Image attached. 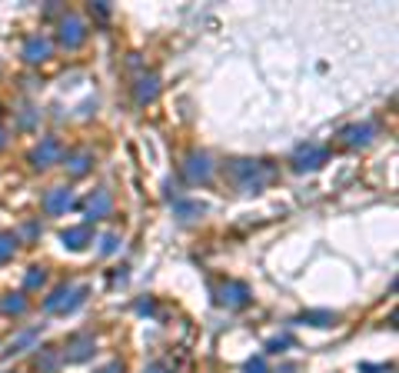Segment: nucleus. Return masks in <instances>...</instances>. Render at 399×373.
Returning a JSON list of instances; mask_svg holds the SVG:
<instances>
[]
</instances>
